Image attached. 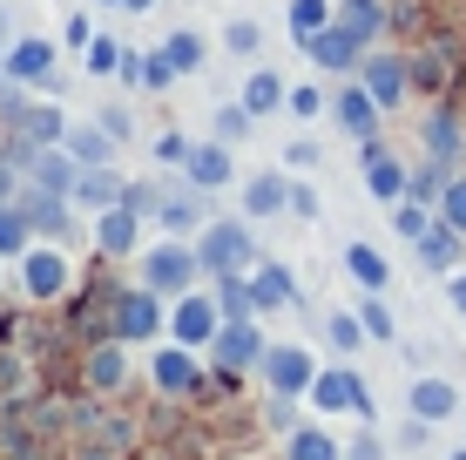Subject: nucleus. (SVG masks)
Listing matches in <instances>:
<instances>
[{
    "label": "nucleus",
    "instance_id": "f257e3e1",
    "mask_svg": "<svg viewBox=\"0 0 466 460\" xmlns=\"http://www.w3.org/2000/svg\"><path fill=\"white\" fill-rule=\"evenodd\" d=\"M142 284L149 291H163V298H183V291H197L203 278H210V264H203V244H183V237H169V244H149L142 250Z\"/></svg>",
    "mask_w": 466,
    "mask_h": 460
},
{
    "label": "nucleus",
    "instance_id": "f03ea898",
    "mask_svg": "<svg viewBox=\"0 0 466 460\" xmlns=\"http://www.w3.org/2000/svg\"><path fill=\"white\" fill-rule=\"evenodd\" d=\"M203 264L210 278H230V271H257V237L244 217H223V224H203Z\"/></svg>",
    "mask_w": 466,
    "mask_h": 460
},
{
    "label": "nucleus",
    "instance_id": "7ed1b4c3",
    "mask_svg": "<svg viewBox=\"0 0 466 460\" xmlns=\"http://www.w3.org/2000/svg\"><path fill=\"white\" fill-rule=\"evenodd\" d=\"M217 332H223L217 291H183L176 298V312H169V339L176 345H217Z\"/></svg>",
    "mask_w": 466,
    "mask_h": 460
},
{
    "label": "nucleus",
    "instance_id": "20e7f679",
    "mask_svg": "<svg viewBox=\"0 0 466 460\" xmlns=\"http://www.w3.org/2000/svg\"><path fill=\"white\" fill-rule=\"evenodd\" d=\"M311 406H325V414H359V420H372V386H365L351 366H325L318 373V386H311Z\"/></svg>",
    "mask_w": 466,
    "mask_h": 460
},
{
    "label": "nucleus",
    "instance_id": "39448f33",
    "mask_svg": "<svg viewBox=\"0 0 466 460\" xmlns=\"http://www.w3.org/2000/svg\"><path fill=\"white\" fill-rule=\"evenodd\" d=\"M304 55H311L318 68H331V75H359V68H365V55H372V47H365L359 35H351L345 21H331V27H318V35L304 41Z\"/></svg>",
    "mask_w": 466,
    "mask_h": 460
},
{
    "label": "nucleus",
    "instance_id": "423d86ee",
    "mask_svg": "<svg viewBox=\"0 0 466 460\" xmlns=\"http://www.w3.org/2000/svg\"><path fill=\"white\" fill-rule=\"evenodd\" d=\"M21 291L41 298V305H55V298L68 291V258H61L55 244H27L21 250Z\"/></svg>",
    "mask_w": 466,
    "mask_h": 460
},
{
    "label": "nucleus",
    "instance_id": "0eeeda50",
    "mask_svg": "<svg viewBox=\"0 0 466 460\" xmlns=\"http://www.w3.org/2000/svg\"><path fill=\"white\" fill-rule=\"evenodd\" d=\"M210 353H217L223 373H250V366H264V359H270V345H264V332H257V319H223Z\"/></svg>",
    "mask_w": 466,
    "mask_h": 460
},
{
    "label": "nucleus",
    "instance_id": "6e6552de",
    "mask_svg": "<svg viewBox=\"0 0 466 460\" xmlns=\"http://www.w3.org/2000/svg\"><path fill=\"white\" fill-rule=\"evenodd\" d=\"M169 319H163V291H149V284H142V291H116V339L128 345V339H156V332H163Z\"/></svg>",
    "mask_w": 466,
    "mask_h": 460
},
{
    "label": "nucleus",
    "instance_id": "1a4fd4ad",
    "mask_svg": "<svg viewBox=\"0 0 466 460\" xmlns=\"http://www.w3.org/2000/svg\"><path fill=\"white\" fill-rule=\"evenodd\" d=\"M318 359H311V345H270V359H264V379H270V393H311L318 386Z\"/></svg>",
    "mask_w": 466,
    "mask_h": 460
},
{
    "label": "nucleus",
    "instance_id": "9d476101",
    "mask_svg": "<svg viewBox=\"0 0 466 460\" xmlns=\"http://www.w3.org/2000/svg\"><path fill=\"white\" fill-rule=\"evenodd\" d=\"M359 156H365V189H372L379 203H399V197L412 189V169L399 163V156L385 149L379 136H365V149H359Z\"/></svg>",
    "mask_w": 466,
    "mask_h": 460
},
{
    "label": "nucleus",
    "instance_id": "9b49d317",
    "mask_svg": "<svg viewBox=\"0 0 466 460\" xmlns=\"http://www.w3.org/2000/svg\"><path fill=\"white\" fill-rule=\"evenodd\" d=\"M156 393H169V400H189V393L203 386V366H197V345H163L156 353Z\"/></svg>",
    "mask_w": 466,
    "mask_h": 460
},
{
    "label": "nucleus",
    "instance_id": "f8f14e48",
    "mask_svg": "<svg viewBox=\"0 0 466 460\" xmlns=\"http://www.w3.org/2000/svg\"><path fill=\"white\" fill-rule=\"evenodd\" d=\"M460 406H466V400H460L453 379H432V373H426V379H412V386H406V414H412V420H426V426L453 420Z\"/></svg>",
    "mask_w": 466,
    "mask_h": 460
},
{
    "label": "nucleus",
    "instance_id": "ddd939ff",
    "mask_svg": "<svg viewBox=\"0 0 466 460\" xmlns=\"http://www.w3.org/2000/svg\"><path fill=\"white\" fill-rule=\"evenodd\" d=\"M7 75H14V88H41L47 75H55V41H41V35H21V41H7Z\"/></svg>",
    "mask_w": 466,
    "mask_h": 460
},
{
    "label": "nucleus",
    "instance_id": "4468645a",
    "mask_svg": "<svg viewBox=\"0 0 466 460\" xmlns=\"http://www.w3.org/2000/svg\"><path fill=\"white\" fill-rule=\"evenodd\" d=\"M183 183H197V189H230V183H237L230 142H223V136L197 142V149H189V163H183Z\"/></svg>",
    "mask_w": 466,
    "mask_h": 460
},
{
    "label": "nucleus",
    "instance_id": "2eb2a0df",
    "mask_svg": "<svg viewBox=\"0 0 466 460\" xmlns=\"http://www.w3.org/2000/svg\"><path fill=\"white\" fill-rule=\"evenodd\" d=\"M122 177H116V163H82V177H75V189H68V197H75V210H95V217H102V210H116V203H122Z\"/></svg>",
    "mask_w": 466,
    "mask_h": 460
},
{
    "label": "nucleus",
    "instance_id": "dca6fc26",
    "mask_svg": "<svg viewBox=\"0 0 466 460\" xmlns=\"http://www.w3.org/2000/svg\"><path fill=\"white\" fill-rule=\"evenodd\" d=\"M21 210H27V224H35V237H75V197H55V189H35L27 183L21 189Z\"/></svg>",
    "mask_w": 466,
    "mask_h": 460
},
{
    "label": "nucleus",
    "instance_id": "f3484780",
    "mask_svg": "<svg viewBox=\"0 0 466 460\" xmlns=\"http://www.w3.org/2000/svg\"><path fill=\"white\" fill-rule=\"evenodd\" d=\"M359 82L372 88V102H379V108H399V102H406V82H412V68H406L399 55H365Z\"/></svg>",
    "mask_w": 466,
    "mask_h": 460
},
{
    "label": "nucleus",
    "instance_id": "a211bd4d",
    "mask_svg": "<svg viewBox=\"0 0 466 460\" xmlns=\"http://www.w3.org/2000/svg\"><path fill=\"white\" fill-rule=\"evenodd\" d=\"M331 116H339V129H351V136H359V142H365V136H372V129H379V116H385V108L372 102V88H365V82H359V75H351V82L339 88V102H331Z\"/></svg>",
    "mask_w": 466,
    "mask_h": 460
},
{
    "label": "nucleus",
    "instance_id": "6ab92c4d",
    "mask_svg": "<svg viewBox=\"0 0 466 460\" xmlns=\"http://www.w3.org/2000/svg\"><path fill=\"white\" fill-rule=\"evenodd\" d=\"M136 237H142V210H128V203L95 217V244H102L108 258H136Z\"/></svg>",
    "mask_w": 466,
    "mask_h": 460
},
{
    "label": "nucleus",
    "instance_id": "aec40b11",
    "mask_svg": "<svg viewBox=\"0 0 466 460\" xmlns=\"http://www.w3.org/2000/svg\"><path fill=\"white\" fill-rule=\"evenodd\" d=\"M122 379H128V353H122V339H102V345H95V353L82 359V386H88V393H116Z\"/></svg>",
    "mask_w": 466,
    "mask_h": 460
},
{
    "label": "nucleus",
    "instance_id": "412c9836",
    "mask_svg": "<svg viewBox=\"0 0 466 460\" xmlns=\"http://www.w3.org/2000/svg\"><path fill=\"white\" fill-rule=\"evenodd\" d=\"M176 75H183V68H176L163 47H156V55H136V47H128V61H122V82H136L142 95H163Z\"/></svg>",
    "mask_w": 466,
    "mask_h": 460
},
{
    "label": "nucleus",
    "instance_id": "4be33fe9",
    "mask_svg": "<svg viewBox=\"0 0 466 460\" xmlns=\"http://www.w3.org/2000/svg\"><path fill=\"white\" fill-rule=\"evenodd\" d=\"M460 250H466V230H453L446 217H432V230L420 237V258H426V271H460Z\"/></svg>",
    "mask_w": 466,
    "mask_h": 460
},
{
    "label": "nucleus",
    "instance_id": "5701e85b",
    "mask_svg": "<svg viewBox=\"0 0 466 460\" xmlns=\"http://www.w3.org/2000/svg\"><path fill=\"white\" fill-rule=\"evenodd\" d=\"M291 210V177H278V169H264V177L244 183V217H278Z\"/></svg>",
    "mask_w": 466,
    "mask_h": 460
},
{
    "label": "nucleus",
    "instance_id": "b1692460",
    "mask_svg": "<svg viewBox=\"0 0 466 460\" xmlns=\"http://www.w3.org/2000/svg\"><path fill=\"white\" fill-rule=\"evenodd\" d=\"M250 291H257V312H284V305H298L291 271H284V264H270V258L250 271Z\"/></svg>",
    "mask_w": 466,
    "mask_h": 460
},
{
    "label": "nucleus",
    "instance_id": "393cba45",
    "mask_svg": "<svg viewBox=\"0 0 466 460\" xmlns=\"http://www.w3.org/2000/svg\"><path fill=\"white\" fill-rule=\"evenodd\" d=\"M284 460H345V447L325 426H291V434H284Z\"/></svg>",
    "mask_w": 466,
    "mask_h": 460
},
{
    "label": "nucleus",
    "instance_id": "a878e982",
    "mask_svg": "<svg viewBox=\"0 0 466 460\" xmlns=\"http://www.w3.org/2000/svg\"><path fill=\"white\" fill-rule=\"evenodd\" d=\"M339 21H345L365 47H372V41L385 35V0H339Z\"/></svg>",
    "mask_w": 466,
    "mask_h": 460
},
{
    "label": "nucleus",
    "instance_id": "bb28decb",
    "mask_svg": "<svg viewBox=\"0 0 466 460\" xmlns=\"http://www.w3.org/2000/svg\"><path fill=\"white\" fill-rule=\"evenodd\" d=\"M68 156L75 163H116V136L95 122V129H68Z\"/></svg>",
    "mask_w": 466,
    "mask_h": 460
},
{
    "label": "nucleus",
    "instance_id": "cd10ccee",
    "mask_svg": "<svg viewBox=\"0 0 466 460\" xmlns=\"http://www.w3.org/2000/svg\"><path fill=\"white\" fill-rule=\"evenodd\" d=\"M325 339H331V353H345V359H351L365 339H372V325H365L359 312H331V319H325Z\"/></svg>",
    "mask_w": 466,
    "mask_h": 460
},
{
    "label": "nucleus",
    "instance_id": "c85d7f7f",
    "mask_svg": "<svg viewBox=\"0 0 466 460\" xmlns=\"http://www.w3.org/2000/svg\"><path fill=\"white\" fill-rule=\"evenodd\" d=\"M392 230L406 237V244H420V237L432 230V203H426V197H399V203H392Z\"/></svg>",
    "mask_w": 466,
    "mask_h": 460
},
{
    "label": "nucleus",
    "instance_id": "c756f323",
    "mask_svg": "<svg viewBox=\"0 0 466 460\" xmlns=\"http://www.w3.org/2000/svg\"><path fill=\"white\" fill-rule=\"evenodd\" d=\"M345 271L359 278L365 291H385V278H392V271H385V258H379L372 244H345Z\"/></svg>",
    "mask_w": 466,
    "mask_h": 460
},
{
    "label": "nucleus",
    "instance_id": "7c9ffc66",
    "mask_svg": "<svg viewBox=\"0 0 466 460\" xmlns=\"http://www.w3.org/2000/svg\"><path fill=\"white\" fill-rule=\"evenodd\" d=\"M27 237H35V224H27L21 197H14V203H0V258H21V250H27Z\"/></svg>",
    "mask_w": 466,
    "mask_h": 460
},
{
    "label": "nucleus",
    "instance_id": "2f4dec72",
    "mask_svg": "<svg viewBox=\"0 0 466 460\" xmlns=\"http://www.w3.org/2000/svg\"><path fill=\"white\" fill-rule=\"evenodd\" d=\"M21 122H27V129H21L27 142H68V122H61V108H55V102H27V116H21Z\"/></svg>",
    "mask_w": 466,
    "mask_h": 460
},
{
    "label": "nucleus",
    "instance_id": "473e14b6",
    "mask_svg": "<svg viewBox=\"0 0 466 460\" xmlns=\"http://www.w3.org/2000/svg\"><path fill=\"white\" fill-rule=\"evenodd\" d=\"M331 21H339V14H331V0H291V41H298V47L311 41L318 27H331Z\"/></svg>",
    "mask_w": 466,
    "mask_h": 460
},
{
    "label": "nucleus",
    "instance_id": "72a5a7b5",
    "mask_svg": "<svg viewBox=\"0 0 466 460\" xmlns=\"http://www.w3.org/2000/svg\"><path fill=\"white\" fill-rule=\"evenodd\" d=\"M244 102L257 108V116H270V108H284V102H291V88H284V82H278L270 68H257L250 82H244Z\"/></svg>",
    "mask_w": 466,
    "mask_h": 460
},
{
    "label": "nucleus",
    "instance_id": "f704fd0d",
    "mask_svg": "<svg viewBox=\"0 0 466 460\" xmlns=\"http://www.w3.org/2000/svg\"><path fill=\"white\" fill-rule=\"evenodd\" d=\"M426 156H432V163H453V156H460V122L446 116V108L426 122Z\"/></svg>",
    "mask_w": 466,
    "mask_h": 460
},
{
    "label": "nucleus",
    "instance_id": "c9c22d12",
    "mask_svg": "<svg viewBox=\"0 0 466 460\" xmlns=\"http://www.w3.org/2000/svg\"><path fill=\"white\" fill-rule=\"evenodd\" d=\"M446 183H453V163H420V169H412V189H406V197L440 203V197H446Z\"/></svg>",
    "mask_w": 466,
    "mask_h": 460
},
{
    "label": "nucleus",
    "instance_id": "e433bc0d",
    "mask_svg": "<svg viewBox=\"0 0 466 460\" xmlns=\"http://www.w3.org/2000/svg\"><path fill=\"white\" fill-rule=\"evenodd\" d=\"M82 55H88V75H122L128 47H122V41H108V35H95V41L82 47Z\"/></svg>",
    "mask_w": 466,
    "mask_h": 460
},
{
    "label": "nucleus",
    "instance_id": "4c0bfd02",
    "mask_svg": "<svg viewBox=\"0 0 466 460\" xmlns=\"http://www.w3.org/2000/svg\"><path fill=\"white\" fill-rule=\"evenodd\" d=\"M163 55H169V61H176L183 75H197V68H203V41L189 35V27H176V35L163 41Z\"/></svg>",
    "mask_w": 466,
    "mask_h": 460
},
{
    "label": "nucleus",
    "instance_id": "58836bf2",
    "mask_svg": "<svg viewBox=\"0 0 466 460\" xmlns=\"http://www.w3.org/2000/svg\"><path fill=\"white\" fill-rule=\"evenodd\" d=\"M250 122H257V108H250V102H223V108H217V136H223V142H244V136H250Z\"/></svg>",
    "mask_w": 466,
    "mask_h": 460
},
{
    "label": "nucleus",
    "instance_id": "ea45409f",
    "mask_svg": "<svg viewBox=\"0 0 466 460\" xmlns=\"http://www.w3.org/2000/svg\"><path fill=\"white\" fill-rule=\"evenodd\" d=\"M156 217H163L169 230H197L203 224V203L197 197H163V210H156Z\"/></svg>",
    "mask_w": 466,
    "mask_h": 460
},
{
    "label": "nucleus",
    "instance_id": "a19ab883",
    "mask_svg": "<svg viewBox=\"0 0 466 460\" xmlns=\"http://www.w3.org/2000/svg\"><path fill=\"white\" fill-rule=\"evenodd\" d=\"M359 319L372 325V339H392V332H399V325H392V305H385L379 291H365V298H359Z\"/></svg>",
    "mask_w": 466,
    "mask_h": 460
},
{
    "label": "nucleus",
    "instance_id": "79ce46f5",
    "mask_svg": "<svg viewBox=\"0 0 466 460\" xmlns=\"http://www.w3.org/2000/svg\"><path fill=\"white\" fill-rule=\"evenodd\" d=\"M27 189V169H21V156L14 149H0V203H14Z\"/></svg>",
    "mask_w": 466,
    "mask_h": 460
},
{
    "label": "nucleus",
    "instance_id": "37998d69",
    "mask_svg": "<svg viewBox=\"0 0 466 460\" xmlns=\"http://www.w3.org/2000/svg\"><path fill=\"white\" fill-rule=\"evenodd\" d=\"M440 217H446L453 230H466V177H453V183H446V197H440Z\"/></svg>",
    "mask_w": 466,
    "mask_h": 460
},
{
    "label": "nucleus",
    "instance_id": "c03bdc74",
    "mask_svg": "<svg viewBox=\"0 0 466 460\" xmlns=\"http://www.w3.org/2000/svg\"><path fill=\"white\" fill-rule=\"evenodd\" d=\"M189 149H197V142H189L183 129H169V136H156V163H176V169H183V163H189Z\"/></svg>",
    "mask_w": 466,
    "mask_h": 460
},
{
    "label": "nucleus",
    "instance_id": "a18cd8bd",
    "mask_svg": "<svg viewBox=\"0 0 466 460\" xmlns=\"http://www.w3.org/2000/svg\"><path fill=\"white\" fill-rule=\"evenodd\" d=\"M257 41H264L257 21H230V27H223V47H230V55H257Z\"/></svg>",
    "mask_w": 466,
    "mask_h": 460
},
{
    "label": "nucleus",
    "instance_id": "49530a36",
    "mask_svg": "<svg viewBox=\"0 0 466 460\" xmlns=\"http://www.w3.org/2000/svg\"><path fill=\"white\" fill-rule=\"evenodd\" d=\"M122 203H128V210H142V217H156V210H163V189H156V183H128Z\"/></svg>",
    "mask_w": 466,
    "mask_h": 460
},
{
    "label": "nucleus",
    "instance_id": "de8ad7c7",
    "mask_svg": "<svg viewBox=\"0 0 466 460\" xmlns=\"http://www.w3.org/2000/svg\"><path fill=\"white\" fill-rule=\"evenodd\" d=\"M284 108H291V116H298V122H311V116H318V108H325V95H318L311 82H298V88H291V102H284Z\"/></svg>",
    "mask_w": 466,
    "mask_h": 460
},
{
    "label": "nucleus",
    "instance_id": "09e8293b",
    "mask_svg": "<svg viewBox=\"0 0 466 460\" xmlns=\"http://www.w3.org/2000/svg\"><path fill=\"white\" fill-rule=\"evenodd\" d=\"M412 82H420V88H440V82H446V55H420V61H412Z\"/></svg>",
    "mask_w": 466,
    "mask_h": 460
},
{
    "label": "nucleus",
    "instance_id": "8fccbe9b",
    "mask_svg": "<svg viewBox=\"0 0 466 460\" xmlns=\"http://www.w3.org/2000/svg\"><path fill=\"white\" fill-rule=\"evenodd\" d=\"M318 156H325V149H318V142H284V163H291V169H318Z\"/></svg>",
    "mask_w": 466,
    "mask_h": 460
},
{
    "label": "nucleus",
    "instance_id": "3c124183",
    "mask_svg": "<svg viewBox=\"0 0 466 460\" xmlns=\"http://www.w3.org/2000/svg\"><path fill=\"white\" fill-rule=\"evenodd\" d=\"M61 41H68V47H88V41H95V21H88V14H68V27H61Z\"/></svg>",
    "mask_w": 466,
    "mask_h": 460
},
{
    "label": "nucleus",
    "instance_id": "603ef678",
    "mask_svg": "<svg viewBox=\"0 0 466 460\" xmlns=\"http://www.w3.org/2000/svg\"><path fill=\"white\" fill-rule=\"evenodd\" d=\"M291 210H298V217H318L325 203H318V189H311V183H291Z\"/></svg>",
    "mask_w": 466,
    "mask_h": 460
},
{
    "label": "nucleus",
    "instance_id": "864d4df0",
    "mask_svg": "<svg viewBox=\"0 0 466 460\" xmlns=\"http://www.w3.org/2000/svg\"><path fill=\"white\" fill-rule=\"evenodd\" d=\"M102 129L116 136V142H128V136H136V129H128V108H122V102H116V108H102Z\"/></svg>",
    "mask_w": 466,
    "mask_h": 460
},
{
    "label": "nucleus",
    "instance_id": "5fc2aeb1",
    "mask_svg": "<svg viewBox=\"0 0 466 460\" xmlns=\"http://www.w3.org/2000/svg\"><path fill=\"white\" fill-rule=\"evenodd\" d=\"M345 460H379V440H372V434H365V440H351Z\"/></svg>",
    "mask_w": 466,
    "mask_h": 460
},
{
    "label": "nucleus",
    "instance_id": "6e6d98bb",
    "mask_svg": "<svg viewBox=\"0 0 466 460\" xmlns=\"http://www.w3.org/2000/svg\"><path fill=\"white\" fill-rule=\"evenodd\" d=\"M446 291H453V305L466 312V271H453V284H446Z\"/></svg>",
    "mask_w": 466,
    "mask_h": 460
},
{
    "label": "nucleus",
    "instance_id": "4d7b16f0",
    "mask_svg": "<svg viewBox=\"0 0 466 460\" xmlns=\"http://www.w3.org/2000/svg\"><path fill=\"white\" fill-rule=\"evenodd\" d=\"M142 7H156V0H122V14H142Z\"/></svg>",
    "mask_w": 466,
    "mask_h": 460
},
{
    "label": "nucleus",
    "instance_id": "13d9d810",
    "mask_svg": "<svg viewBox=\"0 0 466 460\" xmlns=\"http://www.w3.org/2000/svg\"><path fill=\"white\" fill-rule=\"evenodd\" d=\"M14 88V75H7V61H0V95H7Z\"/></svg>",
    "mask_w": 466,
    "mask_h": 460
},
{
    "label": "nucleus",
    "instance_id": "bf43d9fd",
    "mask_svg": "<svg viewBox=\"0 0 466 460\" xmlns=\"http://www.w3.org/2000/svg\"><path fill=\"white\" fill-rule=\"evenodd\" d=\"M446 460H466V447H453V454H446Z\"/></svg>",
    "mask_w": 466,
    "mask_h": 460
},
{
    "label": "nucleus",
    "instance_id": "052dcab7",
    "mask_svg": "<svg viewBox=\"0 0 466 460\" xmlns=\"http://www.w3.org/2000/svg\"><path fill=\"white\" fill-rule=\"evenodd\" d=\"M0 41H7V14H0Z\"/></svg>",
    "mask_w": 466,
    "mask_h": 460
},
{
    "label": "nucleus",
    "instance_id": "680f3d73",
    "mask_svg": "<svg viewBox=\"0 0 466 460\" xmlns=\"http://www.w3.org/2000/svg\"><path fill=\"white\" fill-rule=\"evenodd\" d=\"M102 7H122V0H102Z\"/></svg>",
    "mask_w": 466,
    "mask_h": 460
},
{
    "label": "nucleus",
    "instance_id": "e2e57ef3",
    "mask_svg": "<svg viewBox=\"0 0 466 460\" xmlns=\"http://www.w3.org/2000/svg\"><path fill=\"white\" fill-rule=\"evenodd\" d=\"M460 420H466V406H460Z\"/></svg>",
    "mask_w": 466,
    "mask_h": 460
}]
</instances>
